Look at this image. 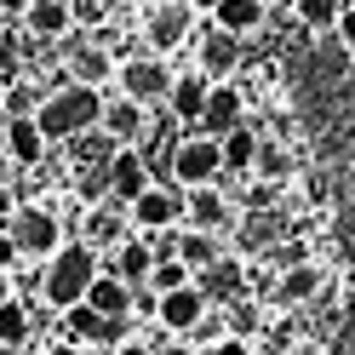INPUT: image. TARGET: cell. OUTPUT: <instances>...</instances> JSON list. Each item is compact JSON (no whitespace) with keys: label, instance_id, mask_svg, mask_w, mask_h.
Returning a JSON list of instances; mask_svg holds the SVG:
<instances>
[{"label":"cell","instance_id":"obj_1","mask_svg":"<svg viewBox=\"0 0 355 355\" xmlns=\"http://www.w3.org/2000/svg\"><path fill=\"white\" fill-rule=\"evenodd\" d=\"M35 121L46 132V144H69V138H80V132H92L103 121V98H98V86L69 80V86H58V92L40 98Z\"/></svg>","mask_w":355,"mask_h":355},{"label":"cell","instance_id":"obj_2","mask_svg":"<svg viewBox=\"0 0 355 355\" xmlns=\"http://www.w3.org/2000/svg\"><path fill=\"white\" fill-rule=\"evenodd\" d=\"M92 281H98V252L86 241H63L46 258V270H40V298H46V309H69L86 298Z\"/></svg>","mask_w":355,"mask_h":355},{"label":"cell","instance_id":"obj_3","mask_svg":"<svg viewBox=\"0 0 355 355\" xmlns=\"http://www.w3.org/2000/svg\"><path fill=\"white\" fill-rule=\"evenodd\" d=\"M166 166H172V184L178 189H201V184H212V178L224 172V149H218V138L195 132V138H178L172 144Z\"/></svg>","mask_w":355,"mask_h":355},{"label":"cell","instance_id":"obj_4","mask_svg":"<svg viewBox=\"0 0 355 355\" xmlns=\"http://www.w3.org/2000/svg\"><path fill=\"white\" fill-rule=\"evenodd\" d=\"M6 230H12V241H17V252H24V258H40V263L63 247V224H58V212H46V207H17Z\"/></svg>","mask_w":355,"mask_h":355},{"label":"cell","instance_id":"obj_5","mask_svg":"<svg viewBox=\"0 0 355 355\" xmlns=\"http://www.w3.org/2000/svg\"><path fill=\"white\" fill-rule=\"evenodd\" d=\"M172 92V69L161 58H126L121 63V98L132 103H161Z\"/></svg>","mask_w":355,"mask_h":355},{"label":"cell","instance_id":"obj_6","mask_svg":"<svg viewBox=\"0 0 355 355\" xmlns=\"http://www.w3.org/2000/svg\"><path fill=\"white\" fill-rule=\"evenodd\" d=\"M0 149H6L12 166H40V161H46V132H40L35 115H6V126H0Z\"/></svg>","mask_w":355,"mask_h":355},{"label":"cell","instance_id":"obj_7","mask_svg":"<svg viewBox=\"0 0 355 355\" xmlns=\"http://www.w3.org/2000/svg\"><path fill=\"white\" fill-rule=\"evenodd\" d=\"M126 212H132V224H138L144 235H149V230H172L178 218H184V195L166 189V184H149V189H144Z\"/></svg>","mask_w":355,"mask_h":355},{"label":"cell","instance_id":"obj_8","mask_svg":"<svg viewBox=\"0 0 355 355\" xmlns=\"http://www.w3.org/2000/svg\"><path fill=\"white\" fill-rule=\"evenodd\" d=\"M155 321H161L166 332H195L207 321V293L201 286H178V293H161V304H155Z\"/></svg>","mask_w":355,"mask_h":355},{"label":"cell","instance_id":"obj_9","mask_svg":"<svg viewBox=\"0 0 355 355\" xmlns=\"http://www.w3.org/2000/svg\"><path fill=\"white\" fill-rule=\"evenodd\" d=\"M144 189H149V161H144V149H115V161H109V201L132 207Z\"/></svg>","mask_w":355,"mask_h":355},{"label":"cell","instance_id":"obj_10","mask_svg":"<svg viewBox=\"0 0 355 355\" xmlns=\"http://www.w3.org/2000/svg\"><path fill=\"white\" fill-rule=\"evenodd\" d=\"M189 17H195V6L189 0H166V6H155L149 12V46H155V58L161 52H172V46H184V35H189Z\"/></svg>","mask_w":355,"mask_h":355},{"label":"cell","instance_id":"obj_11","mask_svg":"<svg viewBox=\"0 0 355 355\" xmlns=\"http://www.w3.org/2000/svg\"><path fill=\"white\" fill-rule=\"evenodd\" d=\"M241 103H247V98H241L230 80H212L207 109H201V121H195V126H201L207 138H224V132H235V126H241Z\"/></svg>","mask_w":355,"mask_h":355},{"label":"cell","instance_id":"obj_12","mask_svg":"<svg viewBox=\"0 0 355 355\" xmlns=\"http://www.w3.org/2000/svg\"><path fill=\"white\" fill-rule=\"evenodd\" d=\"M58 315H63V332H58V338H69V344H80V349H98V344H115V332H109V321L98 315V309L92 304H69V309H58Z\"/></svg>","mask_w":355,"mask_h":355},{"label":"cell","instance_id":"obj_13","mask_svg":"<svg viewBox=\"0 0 355 355\" xmlns=\"http://www.w3.org/2000/svg\"><path fill=\"white\" fill-rule=\"evenodd\" d=\"M24 29H29L35 40H63V35L75 29V6H69V0H29Z\"/></svg>","mask_w":355,"mask_h":355},{"label":"cell","instance_id":"obj_14","mask_svg":"<svg viewBox=\"0 0 355 355\" xmlns=\"http://www.w3.org/2000/svg\"><path fill=\"white\" fill-rule=\"evenodd\" d=\"M184 218H189V230L218 235V230L230 224V201H224L212 184H201V189H189V195H184Z\"/></svg>","mask_w":355,"mask_h":355},{"label":"cell","instance_id":"obj_15","mask_svg":"<svg viewBox=\"0 0 355 355\" xmlns=\"http://www.w3.org/2000/svg\"><path fill=\"white\" fill-rule=\"evenodd\" d=\"M149 270H155V252H149V241H144V235H126L121 247L109 252V275H121L126 286H144Z\"/></svg>","mask_w":355,"mask_h":355},{"label":"cell","instance_id":"obj_16","mask_svg":"<svg viewBox=\"0 0 355 355\" xmlns=\"http://www.w3.org/2000/svg\"><path fill=\"white\" fill-rule=\"evenodd\" d=\"M207 92H212V80L195 69V75H172V92H166V103H172V115L178 121H201V109H207Z\"/></svg>","mask_w":355,"mask_h":355},{"label":"cell","instance_id":"obj_17","mask_svg":"<svg viewBox=\"0 0 355 355\" xmlns=\"http://www.w3.org/2000/svg\"><path fill=\"white\" fill-rule=\"evenodd\" d=\"M98 126H103L115 144H126V149H132V144L144 138V126H149V121H144V103L115 98V103H103V121H98Z\"/></svg>","mask_w":355,"mask_h":355},{"label":"cell","instance_id":"obj_18","mask_svg":"<svg viewBox=\"0 0 355 355\" xmlns=\"http://www.w3.org/2000/svg\"><path fill=\"white\" fill-rule=\"evenodd\" d=\"M86 304H92V309H98L103 321H115V315H132V286H126L121 275L98 270V281L86 286Z\"/></svg>","mask_w":355,"mask_h":355},{"label":"cell","instance_id":"obj_19","mask_svg":"<svg viewBox=\"0 0 355 355\" xmlns=\"http://www.w3.org/2000/svg\"><path fill=\"white\" fill-rule=\"evenodd\" d=\"M263 24V0H218L212 6V29H224V35H252Z\"/></svg>","mask_w":355,"mask_h":355},{"label":"cell","instance_id":"obj_20","mask_svg":"<svg viewBox=\"0 0 355 355\" xmlns=\"http://www.w3.org/2000/svg\"><path fill=\"white\" fill-rule=\"evenodd\" d=\"M115 207H121V201H103L98 212H86V235H80V241H86L92 252H98V247H109V252H115L121 241H126V230H121V212H115Z\"/></svg>","mask_w":355,"mask_h":355},{"label":"cell","instance_id":"obj_21","mask_svg":"<svg viewBox=\"0 0 355 355\" xmlns=\"http://www.w3.org/2000/svg\"><path fill=\"white\" fill-rule=\"evenodd\" d=\"M241 281H247V275H241L235 258H218V263H207V270H195V286L207 293V304H212V298H235Z\"/></svg>","mask_w":355,"mask_h":355},{"label":"cell","instance_id":"obj_22","mask_svg":"<svg viewBox=\"0 0 355 355\" xmlns=\"http://www.w3.org/2000/svg\"><path fill=\"white\" fill-rule=\"evenodd\" d=\"M258 132L241 121L235 132H224V138H218V149H224V172H252V155H258Z\"/></svg>","mask_w":355,"mask_h":355},{"label":"cell","instance_id":"obj_23","mask_svg":"<svg viewBox=\"0 0 355 355\" xmlns=\"http://www.w3.org/2000/svg\"><path fill=\"white\" fill-rule=\"evenodd\" d=\"M235 58H241V52H235V35H224V29H212V35L201 40V75H207V80H218V75H230V69H235Z\"/></svg>","mask_w":355,"mask_h":355},{"label":"cell","instance_id":"obj_24","mask_svg":"<svg viewBox=\"0 0 355 355\" xmlns=\"http://www.w3.org/2000/svg\"><path fill=\"white\" fill-rule=\"evenodd\" d=\"M321 293V270L315 263H293V270L281 275V304H309Z\"/></svg>","mask_w":355,"mask_h":355},{"label":"cell","instance_id":"obj_25","mask_svg":"<svg viewBox=\"0 0 355 355\" xmlns=\"http://www.w3.org/2000/svg\"><path fill=\"white\" fill-rule=\"evenodd\" d=\"M17 344H29V304L6 298L0 304V349H17Z\"/></svg>","mask_w":355,"mask_h":355},{"label":"cell","instance_id":"obj_26","mask_svg":"<svg viewBox=\"0 0 355 355\" xmlns=\"http://www.w3.org/2000/svg\"><path fill=\"white\" fill-rule=\"evenodd\" d=\"M178 258H184L189 270H207V263H218L224 252H218V241L207 230H184V235H178Z\"/></svg>","mask_w":355,"mask_h":355},{"label":"cell","instance_id":"obj_27","mask_svg":"<svg viewBox=\"0 0 355 355\" xmlns=\"http://www.w3.org/2000/svg\"><path fill=\"white\" fill-rule=\"evenodd\" d=\"M195 281V270H189V263L184 258H155V270H149V293H178V286H189Z\"/></svg>","mask_w":355,"mask_h":355},{"label":"cell","instance_id":"obj_28","mask_svg":"<svg viewBox=\"0 0 355 355\" xmlns=\"http://www.w3.org/2000/svg\"><path fill=\"white\" fill-rule=\"evenodd\" d=\"M338 12H344V0H293V17L304 29H332Z\"/></svg>","mask_w":355,"mask_h":355},{"label":"cell","instance_id":"obj_29","mask_svg":"<svg viewBox=\"0 0 355 355\" xmlns=\"http://www.w3.org/2000/svg\"><path fill=\"white\" fill-rule=\"evenodd\" d=\"M109 69H115V63H109V52H103V46H80V52H75V63H69V75H75L80 86H98Z\"/></svg>","mask_w":355,"mask_h":355},{"label":"cell","instance_id":"obj_30","mask_svg":"<svg viewBox=\"0 0 355 355\" xmlns=\"http://www.w3.org/2000/svg\"><path fill=\"white\" fill-rule=\"evenodd\" d=\"M252 172H258V184H281V178L293 172V161H286V149H275V144H258V155H252Z\"/></svg>","mask_w":355,"mask_h":355},{"label":"cell","instance_id":"obj_31","mask_svg":"<svg viewBox=\"0 0 355 355\" xmlns=\"http://www.w3.org/2000/svg\"><path fill=\"white\" fill-rule=\"evenodd\" d=\"M40 109V92L35 86H24V80H12V92H6V115H35Z\"/></svg>","mask_w":355,"mask_h":355},{"label":"cell","instance_id":"obj_32","mask_svg":"<svg viewBox=\"0 0 355 355\" xmlns=\"http://www.w3.org/2000/svg\"><path fill=\"white\" fill-rule=\"evenodd\" d=\"M332 35H338V46H344V52L355 58V6H344V12H338V24H332Z\"/></svg>","mask_w":355,"mask_h":355},{"label":"cell","instance_id":"obj_33","mask_svg":"<svg viewBox=\"0 0 355 355\" xmlns=\"http://www.w3.org/2000/svg\"><path fill=\"white\" fill-rule=\"evenodd\" d=\"M17 258H24V252H17V241H12V230H0V270H17Z\"/></svg>","mask_w":355,"mask_h":355},{"label":"cell","instance_id":"obj_34","mask_svg":"<svg viewBox=\"0 0 355 355\" xmlns=\"http://www.w3.org/2000/svg\"><path fill=\"white\" fill-rule=\"evenodd\" d=\"M212 355H252V344H247V338H218Z\"/></svg>","mask_w":355,"mask_h":355},{"label":"cell","instance_id":"obj_35","mask_svg":"<svg viewBox=\"0 0 355 355\" xmlns=\"http://www.w3.org/2000/svg\"><path fill=\"white\" fill-rule=\"evenodd\" d=\"M115 355H155V344H144V338H132V332H126V338L115 344Z\"/></svg>","mask_w":355,"mask_h":355},{"label":"cell","instance_id":"obj_36","mask_svg":"<svg viewBox=\"0 0 355 355\" xmlns=\"http://www.w3.org/2000/svg\"><path fill=\"white\" fill-rule=\"evenodd\" d=\"M69 6H75V17H98V12H103V0H69Z\"/></svg>","mask_w":355,"mask_h":355},{"label":"cell","instance_id":"obj_37","mask_svg":"<svg viewBox=\"0 0 355 355\" xmlns=\"http://www.w3.org/2000/svg\"><path fill=\"white\" fill-rule=\"evenodd\" d=\"M46 355H86V349H80V344H69V338H58V344H52Z\"/></svg>","mask_w":355,"mask_h":355},{"label":"cell","instance_id":"obj_38","mask_svg":"<svg viewBox=\"0 0 355 355\" xmlns=\"http://www.w3.org/2000/svg\"><path fill=\"white\" fill-rule=\"evenodd\" d=\"M0 12H6V17H24V12H29V0H0Z\"/></svg>","mask_w":355,"mask_h":355},{"label":"cell","instance_id":"obj_39","mask_svg":"<svg viewBox=\"0 0 355 355\" xmlns=\"http://www.w3.org/2000/svg\"><path fill=\"white\" fill-rule=\"evenodd\" d=\"M6 298H17V293H12V275L0 270V304H6Z\"/></svg>","mask_w":355,"mask_h":355},{"label":"cell","instance_id":"obj_40","mask_svg":"<svg viewBox=\"0 0 355 355\" xmlns=\"http://www.w3.org/2000/svg\"><path fill=\"white\" fill-rule=\"evenodd\" d=\"M155 355H189L184 344H161V349H155Z\"/></svg>","mask_w":355,"mask_h":355},{"label":"cell","instance_id":"obj_41","mask_svg":"<svg viewBox=\"0 0 355 355\" xmlns=\"http://www.w3.org/2000/svg\"><path fill=\"white\" fill-rule=\"evenodd\" d=\"M12 224V212H6V195H0V230H6Z\"/></svg>","mask_w":355,"mask_h":355},{"label":"cell","instance_id":"obj_42","mask_svg":"<svg viewBox=\"0 0 355 355\" xmlns=\"http://www.w3.org/2000/svg\"><path fill=\"white\" fill-rule=\"evenodd\" d=\"M189 6H195V12H212V6H218V0H189Z\"/></svg>","mask_w":355,"mask_h":355},{"label":"cell","instance_id":"obj_43","mask_svg":"<svg viewBox=\"0 0 355 355\" xmlns=\"http://www.w3.org/2000/svg\"><path fill=\"white\" fill-rule=\"evenodd\" d=\"M0 80H6V63H0Z\"/></svg>","mask_w":355,"mask_h":355},{"label":"cell","instance_id":"obj_44","mask_svg":"<svg viewBox=\"0 0 355 355\" xmlns=\"http://www.w3.org/2000/svg\"><path fill=\"white\" fill-rule=\"evenodd\" d=\"M309 355H327V349H309Z\"/></svg>","mask_w":355,"mask_h":355},{"label":"cell","instance_id":"obj_45","mask_svg":"<svg viewBox=\"0 0 355 355\" xmlns=\"http://www.w3.org/2000/svg\"><path fill=\"white\" fill-rule=\"evenodd\" d=\"M252 355H263V349H252Z\"/></svg>","mask_w":355,"mask_h":355},{"label":"cell","instance_id":"obj_46","mask_svg":"<svg viewBox=\"0 0 355 355\" xmlns=\"http://www.w3.org/2000/svg\"><path fill=\"white\" fill-rule=\"evenodd\" d=\"M263 6H270V0H263Z\"/></svg>","mask_w":355,"mask_h":355},{"label":"cell","instance_id":"obj_47","mask_svg":"<svg viewBox=\"0 0 355 355\" xmlns=\"http://www.w3.org/2000/svg\"><path fill=\"white\" fill-rule=\"evenodd\" d=\"M349 6H355V0H349Z\"/></svg>","mask_w":355,"mask_h":355}]
</instances>
